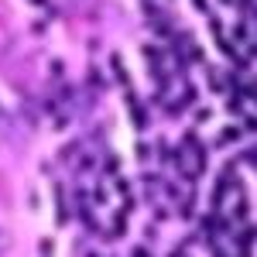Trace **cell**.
Wrapping results in <instances>:
<instances>
[{"mask_svg": "<svg viewBox=\"0 0 257 257\" xmlns=\"http://www.w3.org/2000/svg\"><path fill=\"white\" fill-rule=\"evenodd\" d=\"M7 120H11V117H7V110L0 106V131H7Z\"/></svg>", "mask_w": 257, "mask_h": 257, "instance_id": "2", "label": "cell"}, {"mask_svg": "<svg viewBox=\"0 0 257 257\" xmlns=\"http://www.w3.org/2000/svg\"><path fill=\"white\" fill-rule=\"evenodd\" d=\"M7 247H11V237H7V230H0V257L7 254Z\"/></svg>", "mask_w": 257, "mask_h": 257, "instance_id": "1", "label": "cell"}]
</instances>
